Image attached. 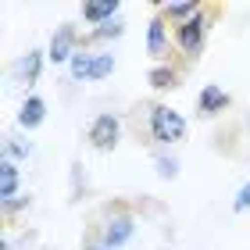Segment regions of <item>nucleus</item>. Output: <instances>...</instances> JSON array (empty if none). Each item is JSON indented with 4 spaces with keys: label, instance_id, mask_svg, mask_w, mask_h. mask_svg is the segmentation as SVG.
<instances>
[{
    "label": "nucleus",
    "instance_id": "nucleus-1",
    "mask_svg": "<svg viewBox=\"0 0 250 250\" xmlns=\"http://www.w3.org/2000/svg\"><path fill=\"white\" fill-rule=\"evenodd\" d=\"M222 15V4H200V11L193 18H186L183 25H175V47L183 54V61H197L204 43H208V32L214 25V18Z\"/></svg>",
    "mask_w": 250,
    "mask_h": 250
},
{
    "label": "nucleus",
    "instance_id": "nucleus-2",
    "mask_svg": "<svg viewBox=\"0 0 250 250\" xmlns=\"http://www.w3.org/2000/svg\"><path fill=\"white\" fill-rule=\"evenodd\" d=\"M146 129H150V140L157 146H175L186 136V118L165 104H150L146 107Z\"/></svg>",
    "mask_w": 250,
    "mask_h": 250
},
{
    "label": "nucleus",
    "instance_id": "nucleus-3",
    "mask_svg": "<svg viewBox=\"0 0 250 250\" xmlns=\"http://www.w3.org/2000/svg\"><path fill=\"white\" fill-rule=\"evenodd\" d=\"M132 232H136V218H132V211L118 204L115 211H107L104 229H100V240H97V243H104V247H111V250H118L122 243H129V240H132Z\"/></svg>",
    "mask_w": 250,
    "mask_h": 250
},
{
    "label": "nucleus",
    "instance_id": "nucleus-4",
    "mask_svg": "<svg viewBox=\"0 0 250 250\" xmlns=\"http://www.w3.org/2000/svg\"><path fill=\"white\" fill-rule=\"evenodd\" d=\"M118 136H122V122H118L115 115H97L93 122H89L86 140H89L93 150L107 154V150H115V146H118Z\"/></svg>",
    "mask_w": 250,
    "mask_h": 250
},
{
    "label": "nucleus",
    "instance_id": "nucleus-5",
    "mask_svg": "<svg viewBox=\"0 0 250 250\" xmlns=\"http://www.w3.org/2000/svg\"><path fill=\"white\" fill-rule=\"evenodd\" d=\"M83 50V40H79V32H75V25L72 21H64V25L50 36V47H47V58L54 61V64H68L75 58V54Z\"/></svg>",
    "mask_w": 250,
    "mask_h": 250
},
{
    "label": "nucleus",
    "instance_id": "nucleus-6",
    "mask_svg": "<svg viewBox=\"0 0 250 250\" xmlns=\"http://www.w3.org/2000/svg\"><path fill=\"white\" fill-rule=\"evenodd\" d=\"M232 104V97L229 93H225V89L222 86H214V83H208V86H204L200 89V97H197V111H200V115L204 118H211V115H218V111H225V107H229Z\"/></svg>",
    "mask_w": 250,
    "mask_h": 250
},
{
    "label": "nucleus",
    "instance_id": "nucleus-7",
    "mask_svg": "<svg viewBox=\"0 0 250 250\" xmlns=\"http://www.w3.org/2000/svg\"><path fill=\"white\" fill-rule=\"evenodd\" d=\"M146 54H150L154 61L168 58V25H165L161 15H154L150 25H146Z\"/></svg>",
    "mask_w": 250,
    "mask_h": 250
},
{
    "label": "nucleus",
    "instance_id": "nucleus-8",
    "mask_svg": "<svg viewBox=\"0 0 250 250\" xmlns=\"http://www.w3.org/2000/svg\"><path fill=\"white\" fill-rule=\"evenodd\" d=\"M47 122V100L43 97H25V104H21V111H18V125L25 132H32V129H40V125Z\"/></svg>",
    "mask_w": 250,
    "mask_h": 250
},
{
    "label": "nucleus",
    "instance_id": "nucleus-9",
    "mask_svg": "<svg viewBox=\"0 0 250 250\" xmlns=\"http://www.w3.org/2000/svg\"><path fill=\"white\" fill-rule=\"evenodd\" d=\"M118 11H122L118 0H93V4H83V18L100 29V25H107V21H115Z\"/></svg>",
    "mask_w": 250,
    "mask_h": 250
},
{
    "label": "nucleus",
    "instance_id": "nucleus-10",
    "mask_svg": "<svg viewBox=\"0 0 250 250\" xmlns=\"http://www.w3.org/2000/svg\"><path fill=\"white\" fill-rule=\"evenodd\" d=\"M154 11H157L165 21H175V25H183L186 18H193V15L200 11V0H175V4H168V0H165V4H154Z\"/></svg>",
    "mask_w": 250,
    "mask_h": 250
},
{
    "label": "nucleus",
    "instance_id": "nucleus-11",
    "mask_svg": "<svg viewBox=\"0 0 250 250\" xmlns=\"http://www.w3.org/2000/svg\"><path fill=\"white\" fill-rule=\"evenodd\" d=\"M18 183H21L18 165H15V161H7V157H0V204L18 197Z\"/></svg>",
    "mask_w": 250,
    "mask_h": 250
},
{
    "label": "nucleus",
    "instance_id": "nucleus-12",
    "mask_svg": "<svg viewBox=\"0 0 250 250\" xmlns=\"http://www.w3.org/2000/svg\"><path fill=\"white\" fill-rule=\"evenodd\" d=\"M43 58H47L43 50H29L25 58L18 61V75H21V83H25V86L40 83V72H43Z\"/></svg>",
    "mask_w": 250,
    "mask_h": 250
},
{
    "label": "nucleus",
    "instance_id": "nucleus-13",
    "mask_svg": "<svg viewBox=\"0 0 250 250\" xmlns=\"http://www.w3.org/2000/svg\"><path fill=\"white\" fill-rule=\"evenodd\" d=\"M179 68L175 64H154L150 68V75H146V83H150L154 89H175L179 86Z\"/></svg>",
    "mask_w": 250,
    "mask_h": 250
},
{
    "label": "nucleus",
    "instance_id": "nucleus-14",
    "mask_svg": "<svg viewBox=\"0 0 250 250\" xmlns=\"http://www.w3.org/2000/svg\"><path fill=\"white\" fill-rule=\"evenodd\" d=\"M93 61H97V54H89V50H79L72 61H68V75L75 79V83H89V72H93Z\"/></svg>",
    "mask_w": 250,
    "mask_h": 250
},
{
    "label": "nucleus",
    "instance_id": "nucleus-15",
    "mask_svg": "<svg viewBox=\"0 0 250 250\" xmlns=\"http://www.w3.org/2000/svg\"><path fill=\"white\" fill-rule=\"evenodd\" d=\"M32 154V146L29 143H21V140H15V136H4V157H7V161H21V157H29Z\"/></svg>",
    "mask_w": 250,
    "mask_h": 250
},
{
    "label": "nucleus",
    "instance_id": "nucleus-16",
    "mask_svg": "<svg viewBox=\"0 0 250 250\" xmlns=\"http://www.w3.org/2000/svg\"><path fill=\"white\" fill-rule=\"evenodd\" d=\"M111 72H115V58H111V54H97L93 72H89V83H100V79H107Z\"/></svg>",
    "mask_w": 250,
    "mask_h": 250
},
{
    "label": "nucleus",
    "instance_id": "nucleus-17",
    "mask_svg": "<svg viewBox=\"0 0 250 250\" xmlns=\"http://www.w3.org/2000/svg\"><path fill=\"white\" fill-rule=\"evenodd\" d=\"M154 165H157V175L161 179H175L179 175V157H172V154H157Z\"/></svg>",
    "mask_w": 250,
    "mask_h": 250
},
{
    "label": "nucleus",
    "instance_id": "nucleus-18",
    "mask_svg": "<svg viewBox=\"0 0 250 250\" xmlns=\"http://www.w3.org/2000/svg\"><path fill=\"white\" fill-rule=\"evenodd\" d=\"M115 36H122V21H107V25L93 29V32H89V36H86L83 43H89V40H115Z\"/></svg>",
    "mask_w": 250,
    "mask_h": 250
},
{
    "label": "nucleus",
    "instance_id": "nucleus-19",
    "mask_svg": "<svg viewBox=\"0 0 250 250\" xmlns=\"http://www.w3.org/2000/svg\"><path fill=\"white\" fill-rule=\"evenodd\" d=\"M232 211H236V214H243V211H250V179L243 183V189L236 193V200H232Z\"/></svg>",
    "mask_w": 250,
    "mask_h": 250
},
{
    "label": "nucleus",
    "instance_id": "nucleus-20",
    "mask_svg": "<svg viewBox=\"0 0 250 250\" xmlns=\"http://www.w3.org/2000/svg\"><path fill=\"white\" fill-rule=\"evenodd\" d=\"M83 250H111V247H104V243H86Z\"/></svg>",
    "mask_w": 250,
    "mask_h": 250
}]
</instances>
